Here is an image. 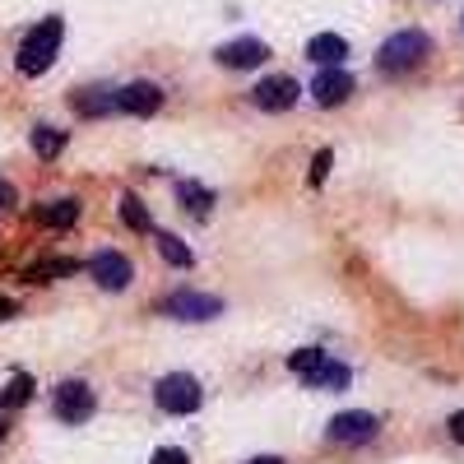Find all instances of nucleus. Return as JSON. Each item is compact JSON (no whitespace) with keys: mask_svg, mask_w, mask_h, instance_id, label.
Returning a JSON list of instances; mask_svg holds the SVG:
<instances>
[{"mask_svg":"<svg viewBox=\"0 0 464 464\" xmlns=\"http://www.w3.org/2000/svg\"><path fill=\"white\" fill-rule=\"evenodd\" d=\"M61 37H65V24H61L56 14L37 24L24 43H19V56H14L19 74H47L52 61H56V52H61Z\"/></svg>","mask_w":464,"mask_h":464,"instance_id":"obj_1","label":"nucleus"},{"mask_svg":"<svg viewBox=\"0 0 464 464\" xmlns=\"http://www.w3.org/2000/svg\"><path fill=\"white\" fill-rule=\"evenodd\" d=\"M428 56H432V37L422 33V28H400V33H391V37L381 43V52H376L381 70H391V74L418 70Z\"/></svg>","mask_w":464,"mask_h":464,"instance_id":"obj_2","label":"nucleus"},{"mask_svg":"<svg viewBox=\"0 0 464 464\" xmlns=\"http://www.w3.org/2000/svg\"><path fill=\"white\" fill-rule=\"evenodd\" d=\"M376 432H381V418L367 409H343L325 422V441L334 446H362V441H376Z\"/></svg>","mask_w":464,"mask_h":464,"instance_id":"obj_3","label":"nucleus"},{"mask_svg":"<svg viewBox=\"0 0 464 464\" xmlns=\"http://www.w3.org/2000/svg\"><path fill=\"white\" fill-rule=\"evenodd\" d=\"M153 400H159L163 413H196L205 391H200V381L196 376H186V372H172L159 381V391H153Z\"/></svg>","mask_w":464,"mask_h":464,"instance_id":"obj_4","label":"nucleus"},{"mask_svg":"<svg viewBox=\"0 0 464 464\" xmlns=\"http://www.w3.org/2000/svg\"><path fill=\"white\" fill-rule=\"evenodd\" d=\"M52 409H56L61 422H89L93 409H98V400H93V391H89L84 381H65V385H56Z\"/></svg>","mask_w":464,"mask_h":464,"instance_id":"obj_5","label":"nucleus"},{"mask_svg":"<svg viewBox=\"0 0 464 464\" xmlns=\"http://www.w3.org/2000/svg\"><path fill=\"white\" fill-rule=\"evenodd\" d=\"M89 275H93L98 288H107V293H126L130 279H135V265H130L121 251H98V256L89 260Z\"/></svg>","mask_w":464,"mask_h":464,"instance_id":"obj_6","label":"nucleus"},{"mask_svg":"<svg viewBox=\"0 0 464 464\" xmlns=\"http://www.w3.org/2000/svg\"><path fill=\"white\" fill-rule=\"evenodd\" d=\"M163 316H172V321H214V316H223V302L209 297V293H172L163 302Z\"/></svg>","mask_w":464,"mask_h":464,"instance_id":"obj_7","label":"nucleus"},{"mask_svg":"<svg viewBox=\"0 0 464 464\" xmlns=\"http://www.w3.org/2000/svg\"><path fill=\"white\" fill-rule=\"evenodd\" d=\"M297 80H288V74H269V80H260L256 89H251V102L260 107V111H288V107H297Z\"/></svg>","mask_w":464,"mask_h":464,"instance_id":"obj_8","label":"nucleus"},{"mask_svg":"<svg viewBox=\"0 0 464 464\" xmlns=\"http://www.w3.org/2000/svg\"><path fill=\"white\" fill-rule=\"evenodd\" d=\"M353 74L348 70H339V65H321V74L312 80V98L321 102V107H339V102H348L353 98Z\"/></svg>","mask_w":464,"mask_h":464,"instance_id":"obj_9","label":"nucleus"},{"mask_svg":"<svg viewBox=\"0 0 464 464\" xmlns=\"http://www.w3.org/2000/svg\"><path fill=\"white\" fill-rule=\"evenodd\" d=\"M214 56H218V65H227V70H256V65L269 61V47L260 43V37H232V43H223Z\"/></svg>","mask_w":464,"mask_h":464,"instance_id":"obj_10","label":"nucleus"},{"mask_svg":"<svg viewBox=\"0 0 464 464\" xmlns=\"http://www.w3.org/2000/svg\"><path fill=\"white\" fill-rule=\"evenodd\" d=\"M116 107L130 111V116H153V111L163 107V89L149 84V80H135L126 89H116Z\"/></svg>","mask_w":464,"mask_h":464,"instance_id":"obj_11","label":"nucleus"},{"mask_svg":"<svg viewBox=\"0 0 464 464\" xmlns=\"http://www.w3.org/2000/svg\"><path fill=\"white\" fill-rule=\"evenodd\" d=\"M312 391H348V381H353V372H348L343 362H334L330 353H321L316 362H312V372L302 376Z\"/></svg>","mask_w":464,"mask_h":464,"instance_id":"obj_12","label":"nucleus"},{"mask_svg":"<svg viewBox=\"0 0 464 464\" xmlns=\"http://www.w3.org/2000/svg\"><path fill=\"white\" fill-rule=\"evenodd\" d=\"M306 56H312L316 65H339L348 56V43H343L339 33H316L312 43H306Z\"/></svg>","mask_w":464,"mask_h":464,"instance_id":"obj_13","label":"nucleus"},{"mask_svg":"<svg viewBox=\"0 0 464 464\" xmlns=\"http://www.w3.org/2000/svg\"><path fill=\"white\" fill-rule=\"evenodd\" d=\"M70 275H80V260H70V256L37 260V265L28 269V279H33V284H56V279H70Z\"/></svg>","mask_w":464,"mask_h":464,"instance_id":"obj_14","label":"nucleus"},{"mask_svg":"<svg viewBox=\"0 0 464 464\" xmlns=\"http://www.w3.org/2000/svg\"><path fill=\"white\" fill-rule=\"evenodd\" d=\"M74 102V111H80V116H102V111H111L116 107V89H84V93H74L70 98Z\"/></svg>","mask_w":464,"mask_h":464,"instance_id":"obj_15","label":"nucleus"},{"mask_svg":"<svg viewBox=\"0 0 464 464\" xmlns=\"http://www.w3.org/2000/svg\"><path fill=\"white\" fill-rule=\"evenodd\" d=\"M74 218H80V200H52L37 209V223L43 227H70Z\"/></svg>","mask_w":464,"mask_h":464,"instance_id":"obj_16","label":"nucleus"},{"mask_svg":"<svg viewBox=\"0 0 464 464\" xmlns=\"http://www.w3.org/2000/svg\"><path fill=\"white\" fill-rule=\"evenodd\" d=\"M33 149H37V159H56V153L65 149V130H56V126H33Z\"/></svg>","mask_w":464,"mask_h":464,"instance_id":"obj_17","label":"nucleus"},{"mask_svg":"<svg viewBox=\"0 0 464 464\" xmlns=\"http://www.w3.org/2000/svg\"><path fill=\"white\" fill-rule=\"evenodd\" d=\"M159 256H163L168 265H177V269H186L190 260H196V256H190V246H186L181 237H172V232H159Z\"/></svg>","mask_w":464,"mask_h":464,"instance_id":"obj_18","label":"nucleus"},{"mask_svg":"<svg viewBox=\"0 0 464 464\" xmlns=\"http://www.w3.org/2000/svg\"><path fill=\"white\" fill-rule=\"evenodd\" d=\"M28 395H33V376H14L10 385H5V391H0V413H5V409H19V404H28Z\"/></svg>","mask_w":464,"mask_h":464,"instance_id":"obj_19","label":"nucleus"},{"mask_svg":"<svg viewBox=\"0 0 464 464\" xmlns=\"http://www.w3.org/2000/svg\"><path fill=\"white\" fill-rule=\"evenodd\" d=\"M181 205H190L196 214H209V205H214V190H205V186H196V181H181Z\"/></svg>","mask_w":464,"mask_h":464,"instance_id":"obj_20","label":"nucleus"},{"mask_svg":"<svg viewBox=\"0 0 464 464\" xmlns=\"http://www.w3.org/2000/svg\"><path fill=\"white\" fill-rule=\"evenodd\" d=\"M121 218H126V227H135V232H149V214H144V200L140 196H121Z\"/></svg>","mask_w":464,"mask_h":464,"instance_id":"obj_21","label":"nucleus"},{"mask_svg":"<svg viewBox=\"0 0 464 464\" xmlns=\"http://www.w3.org/2000/svg\"><path fill=\"white\" fill-rule=\"evenodd\" d=\"M149 464H190V455H186L181 446H159Z\"/></svg>","mask_w":464,"mask_h":464,"instance_id":"obj_22","label":"nucleus"},{"mask_svg":"<svg viewBox=\"0 0 464 464\" xmlns=\"http://www.w3.org/2000/svg\"><path fill=\"white\" fill-rule=\"evenodd\" d=\"M446 432H450V437H455V441L464 446V409H459V413H450V422H446Z\"/></svg>","mask_w":464,"mask_h":464,"instance_id":"obj_23","label":"nucleus"},{"mask_svg":"<svg viewBox=\"0 0 464 464\" xmlns=\"http://www.w3.org/2000/svg\"><path fill=\"white\" fill-rule=\"evenodd\" d=\"M10 205H14V186L0 177V209H10Z\"/></svg>","mask_w":464,"mask_h":464,"instance_id":"obj_24","label":"nucleus"},{"mask_svg":"<svg viewBox=\"0 0 464 464\" xmlns=\"http://www.w3.org/2000/svg\"><path fill=\"white\" fill-rule=\"evenodd\" d=\"M325 168H330V153H316V168H312V181H325Z\"/></svg>","mask_w":464,"mask_h":464,"instance_id":"obj_25","label":"nucleus"},{"mask_svg":"<svg viewBox=\"0 0 464 464\" xmlns=\"http://www.w3.org/2000/svg\"><path fill=\"white\" fill-rule=\"evenodd\" d=\"M14 312H19V306H14V302H10V297H0V321H10V316H14Z\"/></svg>","mask_w":464,"mask_h":464,"instance_id":"obj_26","label":"nucleus"},{"mask_svg":"<svg viewBox=\"0 0 464 464\" xmlns=\"http://www.w3.org/2000/svg\"><path fill=\"white\" fill-rule=\"evenodd\" d=\"M246 464H284L279 455H260V459H246Z\"/></svg>","mask_w":464,"mask_h":464,"instance_id":"obj_27","label":"nucleus"},{"mask_svg":"<svg viewBox=\"0 0 464 464\" xmlns=\"http://www.w3.org/2000/svg\"><path fill=\"white\" fill-rule=\"evenodd\" d=\"M0 437H5V428H0Z\"/></svg>","mask_w":464,"mask_h":464,"instance_id":"obj_28","label":"nucleus"}]
</instances>
